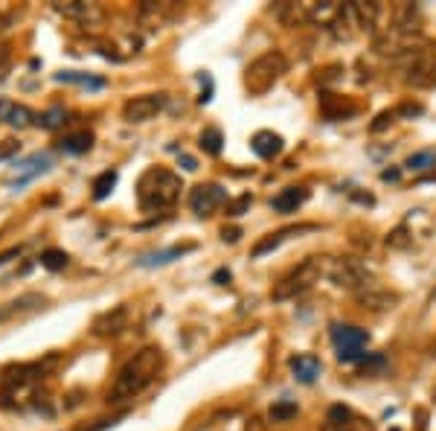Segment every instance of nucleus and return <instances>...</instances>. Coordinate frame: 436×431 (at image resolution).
<instances>
[{
  "label": "nucleus",
  "instance_id": "obj_1",
  "mask_svg": "<svg viewBox=\"0 0 436 431\" xmlns=\"http://www.w3.org/2000/svg\"><path fill=\"white\" fill-rule=\"evenodd\" d=\"M161 367H163V350L161 347H143L134 359H128L123 364L120 373H116V382H114L111 394H108V402L120 405V402H128L134 397H140L143 390L157 379Z\"/></svg>",
  "mask_w": 436,
  "mask_h": 431
},
{
  "label": "nucleus",
  "instance_id": "obj_2",
  "mask_svg": "<svg viewBox=\"0 0 436 431\" xmlns=\"http://www.w3.org/2000/svg\"><path fill=\"white\" fill-rule=\"evenodd\" d=\"M181 178L166 169V166H149L140 181H137V204L143 213H157V210H169L181 199Z\"/></svg>",
  "mask_w": 436,
  "mask_h": 431
},
{
  "label": "nucleus",
  "instance_id": "obj_3",
  "mask_svg": "<svg viewBox=\"0 0 436 431\" xmlns=\"http://www.w3.org/2000/svg\"><path fill=\"white\" fill-rule=\"evenodd\" d=\"M55 359H47L44 364L41 362H35V364H18V367H6L4 370V376H0V405L9 408V399L12 408H18V402L27 399L35 394V387L41 385L44 373H47V367L53 364Z\"/></svg>",
  "mask_w": 436,
  "mask_h": 431
},
{
  "label": "nucleus",
  "instance_id": "obj_4",
  "mask_svg": "<svg viewBox=\"0 0 436 431\" xmlns=\"http://www.w3.org/2000/svg\"><path fill=\"white\" fill-rule=\"evenodd\" d=\"M323 274H329V263H326L323 257H308V260H303L297 268H291L285 277L273 286L271 298H273L276 303L300 298V295H306V291H308L314 283H320Z\"/></svg>",
  "mask_w": 436,
  "mask_h": 431
},
{
  "label": "nucleus",
  "instance_id": "obj_5",
  "mask_svg": "<svg viewBox=\"0 0 436 431\" xmlns=\"http://www.w3.org/2000/svg\"><path fill=\"white\" fill-rule=\"evenodd\" d=\"M288 73V58L280 50H268L259 58H253L245 70V88L250 96H262L268 93L276 82Z\"/></svg>",
  "mask_w": 436,
  "mask_h": 431
},
{
  "label": "nucleus",
  "instance_id": "obj_6",
  "mask_svg": "<svg viewBox=\"0 0 436 431\" xmlns=\"http://www.w3.org/2000/svg\"><path fill=\"white\" fill-rule=\"evenodd\" d=\"M329 277H332V283H334V286L349 289V291H355V295H358L361 289L372 286V283H369L372 277H369L367 265H364L361 260H355V257L332 260V263H329Z\"/></svg>",
  "mask_w": 436,
  "mask_h": 431
},
{
  "label": "nucleus",
  "instance_id": "obj_7",
  "mask_svg": "<svg viewBox=\"0 0 436 431\" xmlns=\"http://www.w3.org/2000/svg\"><path fill=\"white\" fill-rule=\"evenodd\" d=\"M222 204H227V190L222 184H198L192 187L189 192V210L195 216H201V219H207V216H212Z\"/></svg>",
  "mask_w": 436,
  "mask_h": 431
},
{
  "label": "nucleus",
  "instance_id": "obj_8",
  "mask_svg": "<svg viewBox=\"0 0 436 431\" xmlns=\"http://www.w3.org/2000/svg\"><path fill=\"white\" fill-rule=\"evenodd\" d=\"M166 105V93H146V96H134L123 105V120L125 123H146L151 117H157Z\"/></svg>",
  "mask_w": 436,
  "mask_h": 431
},
{
  "label": "nucleus",
  "instance_id": "obj_9",
  "mask_svg": "<svg viewBox=\"0 0 436 431\" xmlns=\"http://www.w3.org/2000/svg\"><path fill=\"white\" fill-rule=\"evenodd\" d=\"M407 85L413 88H436V58L430 50H416L413 65L407 67Z\"/></svg>",
  "mask_w": 436,
  "mask_h": 431
},
{
  "label": "nucleus",
  "instance_id": "obj_10",
  "mask_svg": "<svg viewBox=\"0 0 436 431\" xmlns=\"http://www.w3.org/2000/svg\"><path fill=\"white\" fill-rule=\"evenodd\" d=\"M332 344L338 352H361L369 344V332L352 324H332Z\"/></svg>",
  "mask_w": 436,
  "mask_h": 431
},
{
  "label": "nucleus",
  "instance_id": "obj_11",
  "mask_svg": "<svg viewBox=\"0 0 436 431\" xmlns=\"http://www.w3.org/2000/svg\"><path fill=\"white\" fill-rule=\"evenodd\" d=\"M355 111H358V105H355L352 100H346V96L320 93V114H323V120H329V123L346 120V117H352Z\"/></svg>",
  "mask_w": 436,
  "mask_h": 431
},
{
  "label": "nucleus",
  "instance_id": "obj_12",
  "mask_svg": "<svg viewBox=\"0 0 436 431\" xmlns=\"http://www.w3.org/2000/svg\"><path fill=\"white\" fill-rule=\"evenodd\" d=\"M0 123H6L12 128H29L38 123V117L21 105V102H12V100H0Z\"/></svg>",
  "mask_w": 436,
  "mask_h": 431
},
{
  "label": "nucleus",
  "instance_id": "obj_13",
  "mask_svg": "<svg viewBox=\"0 0 436 431\" xmlns=\"http://www.w3.org/2000/svg\"><path fill=\"white\" fill-rule=\"evenodd\" d=\"M311 230H317V225H294V227H282V230H276V233H271V237H265V239L256 242L253 251H250V257H253V260H259V257H265L268 251L280 248L288 237H294V233H311Z\"/></svg>",
  "mask_w": 436,
  "mask_h": 431
},
{
  "label": "nucleus",
  "instance_id": "obj_14",
  "mask_svg": "<svg viewBox=\"0 0 436 431\" xmlns=\"http://www.w3.org/2000/svg\"><path fill=\"white\" fill-rule=\"evenodd\" d=\"M177 15H181V6H175V4H143L140 6V21L149 29H157V27L175 21Z\"/></svg>",
  "mask_w": 436,
  "mask_h": 431
},
{
  "label": "nucleus",
  "instance_id": "obj_15",
  "mask_svg": "<svg viewBox=\"0 0 436 431\" xmlns=\"http://www.w3.org/2000/svg\"><path fill=\"white\" fill-rule=\"evenodd\" d=\"M288 367H291L294 379H297V382H303V385L317 382V376H320V370H323L320 359L311 356V352H300V356H291Z\"/></svg>",
  "mask_w": 436,
  "mask_h": 431
},
{
  "label": "nucleus",
  "instance_id": "obj_16",
  "mask_svg": "<svg viewBox=\"0 0 436 431\" xmlns=\"http://www.w3.org/2000/svg\"><path fill=\"white\" fill-rule=\"evenodd\" d=\"M308 201V190L306 187H285V190H280L271 199V207L276 210V213H282V216H288V213H297L303 204Z\"/></svg>",
  "mask_w": 436,
  "mask_h": 431
},
{
  "label": "nucleus",
  "instance_id": "obj_17",
  "mask_svg": "<svg viewBox=\"0 0 436 431\" xmlns=\"http://www.w3.org/2000/svg\"><path fill=\"white\" fill-rule=\"evenodd\" d=\"M123 329H128V309L116 306L114 312H105L93 321V332L96 336H120Z\"/></svg>",
  "mask_w": 436,
  "mask_h": 431
},
{
  "label": "nucleus",
  "instance_id": "obj_18",
  "mask_svg": "<svg viewBox=\"0 0 436 431\" xmlns=\"http://www.w3.org/2000/svg\"><path fill=\"white\" fill-rule=\"evenodd\" d=\"M55 12H62L64 18L79 21V24H99L102 21V9L96 4H82V0H76V4H55Z\"/></svg>",
  "mask_w": 436,
  "mask_h": 431
},
{
  "label": "nucleus",
  "instance_id": "obj_19",
  "mask_svg": "<svg viewBox=\"0 0 436 431\" xmlns=\"http://www.w3.org/2000/svg\"><path fill=\"white\" fill-rule=\"evenodd\" d=\"M282 137L280 134H276V131H256L253 137H250V149L256 152V154H259V158L262 161H273L276 158V154H280L282 152Z\"/></svg>",
  "mask_w": 436,
  "mask_h": 431
},
{
  "label": "nucleus",
  "instance_id": "obj_20",
  "mask_svg": "<svg viewBox=\"0 0 436 431\" xmlns=\"http://www.w3.org/2000/svg\"><path fill=\"white\" fill-rule=\"evenodd\" d=\"M195 245H172V248H163V251H151V253H143L137 257V265L140 268H157V265H169L175 260H181L184 253H189Z\"/></svg>",
  "mask_w": 436,
  "mask_h": 431
},
{
  "label": "nucleus",
  "instance_id": "obj_21",
  "mask_svg": "<svg viewBox=\"0 0 436 431\" xmlns=\"http://www.w3.org/2000/svg\"><path fill=\"white\" fill-rule=\"evenodd\" d=\"M355 298H358V303H361L364 309H372V312H387V309H393L395 303H399V298H395V295H390V291H381V289H375V286L361 289Z\"/></svg>",
  "mask_w": 436,
  "mask_h": 431
},
{
  "label": "nucleus",
  "instance_id": "obj_22",
  "mask_svg": "<svg viewBox=\"0 0 436 431\" xmlns=\"http://www.w3.org/2000/svg\"><path fill=\"white\" fill-rule=\"evenodd\" d=\"M55 82L62 85H76V88H85V91H102L108 82L102 76H93V73H82V70H62L55 73Z\"/></svg>",
  "mask_w": 436,
  "mask_h": 431
},
{
  "label": "nucleus",
  "instance_id": "obj_23",
  "mask_svg": "<svg viewBox=\"0 0 436 431\" xmlns=\"http://www.w3.org/2000/svg\"><path fill=\"white\" fill-rule=\"evenodd\" d=\"M64 154H85L93 149V134L90 131H76V134H67L62 143H58Z\"/></svg>",
  "mask_w": 436,
  "mask_h": 431
},
{
  "label": "nucleus",
  "instance_id": "obj_24",
  "mask_svg": "<svg viewBox=\"0 0 436 431\" xmlns=\"http://www.w3.org/2000/svg\"><path fill=\"white\" fill-rule=\"evenodd\" d=\"M198 146H201L207 154H222V149H224V134H222V128H215V126H210V128H204L201 131V137H198Z\"/></svg>",
  "mask_w": 436,
  "mask_h": 431
},
{
  "label": "nucleus",
  "instance_id": "obj_25",
  "mask_svg": "<svg viewBox=\"0 0 436 431\" xmlns=\"http://www.w3.org/2000/svg\"><path fill=\"white\" fill-rule=\"evenodd\" d=\"M297 414H300L297 402H291V399H280V402H273V405H271L268 420H271V423H291Z\"/></svg>",
  "mask_w": 436,
  "mask_h": 431
},
{
  "label": "nucleus",
  "instance_id": "obj_26",
  "mask_svg": "<svg viewBox=\"0 0 436 431\" xmlns=\"http://www.w3.org/2000/svg\"><path fill=\"white\" fill-rule=\"evenodd\" d=\"M116 178H120V175H116L114 169H105L102 175H96V178H93V199L96 201L108 199V195L114 192V187H116Z\"/></svg>",
  "mask_w": 436,
  "mask_h": 431
},
{
  "label": "nucleus",
  "instance_id": "obj_27",
  "mask_svg": "<svg viewBox=\"0 0 436 431\" xmlns=\"http://www.w3.org/2000/svg\"><path fill=\"white\" fill-rule=\"evenodd\" d=\"M64 123H67V111H64L62 105H53L50 111L38 114V126H41V128H47V131H55V128H62Z\"/></svg>",
  "mask_w": 436,
  "mask_h": 431
},
{
  "label": "nucleus",
  "instance_id": "obj_28",
  "mask_svg": "<svg viewBox=\"0 0 436 431\" xmlns=\"http://www.w3.org/2000/svg\"><path fill=\"white\" fill-rule=\"evenodd\" d=\"M404 166H407L410 172H428V169L436 166V152H433V149L416 152V154H410V158L404 161Z\"/></svg>",
  "mask_w": 436,
  "mask_h": 431
},
{
  "label": "nucleus",
  "instance_id": "obj_29",
  "mask_svg": "<svg viewBox=\"0 0 436 431\" xmlns=\"http://www.w3.org/2000/svg\"><path fill=\"white\" fill-rule=\"evenodd\" d=\"M38 260H41V265H44L47 271H64L67 263H70L67 253H64V251H58V248H47Z\"/></svg>",
  "mask_w": 436,
  "mask_h": 431
},
{
  "label": "nucleus",
  "instance_id": "obj_30",
  "mask_svg": "<svg viewBox=\"0 0 436 431\" xmlns=\"http://www.w3.org/2000/svg\"><path fill=\"white\" fill-rule=\"evenodd\" d=\"M355 414L346 408V405H332L329 408V414H326V425H343V423H349Z\"/></svg>",
  "mask_w": 436,
  "mask_h": 431
},
{
  "label": "nucleus",
  "instance_id": "obj_31",
  "mask_svg": "<svg viewBox=\"0 0 436 431\" xmlns=\"http://www.w3.org/2000/svg\"><path fill=\"white\" fill-rule=\"evenodd\" d=\"M323 431H375V425L369 420H361V417H352L349 423L343 425H326Z\"/></svg>",
  "mask_w": 436,
  "mask_h": 431
},
{
  "label": "nucleus",
  "instance_id": "obj_32",
  "mask_svg": "<svg viewBox=\"0 0 436 431\" xmlns=\"http://www.w3.org/2000/svg\"><path fill=\"white\" fill-rule=\"evenodd\" d=\"M250 204H253V195L250 192H245V195H239L236 201H227V216H242V213H247L250 210Z\"/></svg>",
  "mask_w": 436,
  "mask_h": 431
},
{
  "label": "nucleus",
  "instance_id": "obj_33",
  "mask_svg": "<svg viewBox=\"0 0 436 431\" xmlns=\"http://www.w3.org/2000/svg\"><path fill=\"white\" fill-rule=\"evenodd\" d=\"M18 152H21V143H18L15 137H6V140L0 143V161H9L12 154H18Z\"/></svg>",
  "mask_w": 436,
  "mask_h": 431
},
{
  "label": "nucleus",
  "instance_id": "obj_34",
  "mask_svg": "<svg viewBox=\"0 0 436 431\" xmlns=\"http://www.w3.org/2000/svg\"><path fill=\"white\" fill-rule=\"evenodd\" d=\"M387 245H390V248H407V245H410V239H407V230H404V227L393 230L390 237H387Z\"/></svg>",
  "mask_w": 436,
  "mask_h": 431
},
{
  "label": "nucleus",
  "instance_id": "obj_35",
  "mask_svg": "<svg viewBox=\"0 0 436 431\" xmlns=\"http://www.w3.org/2000/svg\"><path fill=\"white\" fill-rule=\"evenodd\" d=\"M125 417V411L123 414H116V417H111V420H96V425H90V428H82V431H105V428H111V425H116Z\"/></svg>",
  "mask_w": 436,
  "mask_h": 431
},
{
  "label": "nucleus",
  "instance_id": "obj_36",
  "mask_svg": "<svg viewBox=\"0 0 436 431\" xmlns=\"http://www.w3.org/2000/svg\"><path fill=\"white\" fill-rule=\"evenodd\" d=\"M393 120H395V111H384V114H379V120H375L369 128H372V131H381V128H387Z\"/></svg>",
  "mask_w": 436,
  "mask_h": 431
},
{
  "label": "nucleus",
  "instance_id": "obj_37",
  "mask_svg": "<svg viewBox=\"0 0 436 431\" xmlns=\"http://www.w3.org/2000/svg\"><path fill=\"white\" fill-rule=\"evenodd\" d=\"M9 58H12V47L4 44V47H0V79H4L6 70H9Z\"/></svg>",
  "mask_w": 436,
  "mask_h": 431
},
{
  "label": "nucleus",
  "instance_id": "obj_38",
  "mask_svg": "<svg viewBox=\"0 0 436 431\" xmlns=\"http://www.w3.org/2000/svg\"><path fill=\"white\" fill-rule=\"evenodd\" d=\"M425 108L419 105V102H404L399 111H395V114H407V117H416V114H422Z\"/></svg>",
  "mask_w": 436,
  "mask_h": 431
},
{
  "label": "nucleus",
  "instance_id": "obj_39",
  "mask_svg": "<svg viewBox=\"0 0 436 431\" xmlns=\"http://www.w3.org/2000/svg\"><path fill=\"white\" fill-rule=\"evenodd\" d=\"M239 237H242L239 227H224V230H222V239H224V242H239Z\"/></svg>",
  "mask_w": 436,
  "mask_h": 431
},
{
  "label": "nucleus",
  "instance_id": "obj_40",
  "mask_svg": "<svg viewBox=\"0 0 436 431\" xmlns=\"http://www.w3.org/2000/svg\"><path fill=\"white\" fill-rule=\"evenodd\" d=\"M212 283H218V286H227V283H230V271H227V268H218V271L212 274Z\"/></svg>",
  "mask_w": 436,
  "mask_h": 431
},
{
  "label": "nucleus",
  "instance_id": "obj_41",
  "mask_svg": "<svg viewBox=\"0 0 436 431\" xmlns=\"http://www.w3.org/2000/svg\"><path fill=\"white\" fill-rule=\"evenodd\" d=\"M21 253H24V248H21V245H18V248H12V251H6V253H0V265H6L9 260L21 257Z\"/></svg>",
  "mask_w": 436,
  "mask_h": 431
},
{
  "label": "nucleus",
  "instance_id": "obj_42",
  "mask_svg": "<svg viewBox=\"0 0 436 431\" xmlns=\"http://www.w3.org/2000/svg\"><path fill=\"white\" fill-rule=\"evenodd\" d=\"M12 21H15V15H9V12H0V35H4V32L12 27Z\"/></svg>",
  "mask_w": 436,
  "mask_h": 431
},
{
  "label": "nucleus",
  "instance_id": "obj_43",
  "mask_svg": "<svg viewBox=\"0 0 436 431\" xmlns=\"http://www.w3.org/2000/svg\"><path fill=\"white\" fill-rule=\"evenodd\" d=\"M181 164H184V169H186V172H195V169H198L195 158H189V154H181Z\"/></svg>",
  "mask_w": 436,
  "mask_h": 431
},
{
  "label": "nucleus",
  "instance_id": "obj_44",
  "mask_svg": "<svg viewBox=\"0 0 436 431\" xmlns=\"http://www.w3.org/2000/svg\"><path fill=\"white\" fill-rule=\"evenodd\" d=\"M381 178H384V181H399V169H384Z\"/></svg>",
  "mask_w": 436,
  "mask_h": 431
},
{
  "label": "nucleus",
  "instance_id": "obj_45",
  "mask_svg": "<svg viewBox=\"0 0 436 431\" xmlns=\"http://www.w3.org/2000/svg\"><path fill=\"white\" fill-rule=\"evenodd\" d=\"M428 50H430V55H433V58H436V44H430V47H428Z\"/></svg>",
  "mask_w": 436,
  "mask_h": 431
},
{
  "label": "nucleus",
  "instance_id": "obj_46",
  "mask_svg": "<svg viewBox=\"0 0 436 431\" xmlns=\"http://www.w3.org/2000/svg\"><path fill=\"white\" fill-rule=\"evenodd\" d=\"M393 431H399V428H393Z\"/></svg>",
  "mask_w": 436,
  "mask_h": 431
}]
</instances>
